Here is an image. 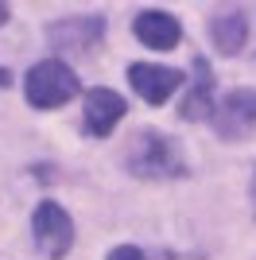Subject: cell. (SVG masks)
<instances>
[{
    "instance_id": "13",
    "label": "cell",
    "mask_w": 256,
    "mask_h": 260,
    "mask_svg": "<svg viewBox=\"0 0 256 260\" xmlns=\"http://www.w3.org/2000/svg\"><path fill=\"white\" fill-rule=\"evenodd\" d=\"M8 20V4H0V23Z\"/></svg>"
},
{
    "instance_id": "7",
    "label": "cell",
    "mask_w": 256,
    "mask_h": 260,
    "mask_svg": "<svg viewBox=\"0 0 256 260\" xmlns=\"http://www.w3.org/2000/svg\"><path fill=\"white\" fill-rule=\"evenodd\" d=\"M132 31H136V39L144 47H155V51H171V47L182 39V27L179 20L171 16V12H140L136 23H132Z\"/></svg>"
},
{
    "instance_id": "6",
    "label": "cell",
    "mask_w": 256,
    "mask_h": 260,
    "mask_svg": "<svg viewBox=\"0 0 256 260\" xmlns=\"http://www.w3.org/2000/svg\"><path fill=\"white\" fill-rule=\"evenodd\" d=\"M124 113H128V105L120 93H113V89H89V98H85V128L93 136H109L120 124Z\"/></svg>"
},
{
    "instance_id": "10",
    "label": "cell",
    "mask_w": 256,
    "mask_h": 260,
    "mask_svg": "<svg viewBox=\"0 0 256 260\" xmlns=\"http://www.w3.org/2000/svg\"><path fill=\"white\" fill-rule=\"evenodd\" d=\"M210 109H213L210 105V66H206V58H194V86H190V93L182 98L179 113L186 120H202Z\"/></svg>"
},
{
    "instance_id": "2",
    "label": "cell",
    "mask_w": 256,
    "mask_h": 260,
    "mask_svg": "<svg viewBox=\"0 0 256 260\" xmlns=\"http://www.w3.org/2000/svg\"><path fill=\"white\" fill-rule=\"evenodd\" d=\"M23 93L35 109H54L70 101L78 93V74L58 58H47V62H35L27 70V82H23Z\"/></svg>"
},
{
    "instance_id": "11",
    "label": "cell",
    "mask_w": 256,
    "mask_h": 260,
    "mask_svg": "<svg viewBox=\"0 0 256 260\" xmlns=\"http://www.w3.org/2000/svg\"><path fill=\"white\" fill-rule=\"evenodd\" d=\"M109 260H144V252H140V249H132V245H120V249H113V252H109Z\"/></svg>"
},
{
    "instance_id": "12",
    "label": "cell",
    "mask_w": 256,
    "mask_h": 260,
    "mask_svg": "<svg viewBox=\"0 0 256 260\" xmlns=\"http://www.w3.org/2000/svg\"><path fill=\"white\" fill-rule=\"evenodd\" d=\"M12 78H8V70H0V86H8Z\"/></svg>"
},
{
    "instance_id": "3",
    "label": "cell",
    "mask_w": 256,
    "mask_h": 260,
    "mask_svg": "<svg viewBox=\"0 0 256 260\" xmlns=\"http://www.w3.org/2000/svg\"><path fill=\"white\" fill-rule=\"evenodd\" d=\"M31 233L47 256H66L74 245V221L58 202H39V210L31 217Z\"/></svg>"
},
{
    "instance_id": "4",
    "label": "cell",
    "mask_w": 256,
    "mask_h": 260,
    "mask_svg": "<svg viewBox=\"0 0 256 260\" xmlns=\"http://www.w3.org/2000/svg\"><path fill=\"white\" fill-rule=\"evenodd\" d=\"M213 128L221 132L225 140L252 132L256 128V89H233L213 113Z\"/></svg>"
},
{
    "instance_id": "9",
    "label": "cell",
    "mask_w": 256,
    "mask_h": 260,
    "mask_svg": "<svg viewBox=\"0 0 256 260\" xmlns=\"http://www.w3.org/2000/svg\"><path fill=\"white\" fill-rule=\"evenodd\" d=\"M210 39H213V47H217L221 54H237L241 47H245V39H248V16L237 12V8L213 16L210 20Z\"/></svg>"
},
{
    "instance_id": "1",
    "label": "cell",
    "mask_w": 256,
    "mask_h": 260,
    "mask_svg": "<svg viewBox=\"0 0 256 260\" xmlns=\"http://www.w3.org/2000/svg\"><path fill=\"white\" fill-rule=\"evenodd\" d=\"M128 167H132V175H140V179H175V175L186 171L179 148H175L171 136H163V132H140V136H132Z\"/></svg>"
},
{
    "instance_id": "5",
    "label": "cell",
    "mask_w": 256,
    "mask_h": 260,
    "mask_svg": "<svg viewBox=\"0 0 256 260\" xmlns=\"http://www.w3.org/2000/svg\"><path fill=\"white\" fill-rule=\"evenodd\" d=\"M128 82L148 105H163V101L182 86V74L171 66H151V62H136L128 66Z\"/></svg>"
},
{
    "instance_id": "8",
    "label": "cell",
    "mask_w": 256,
    "mask_h": 260,
    "mask_svg": "<svg viewBox=\"0 0 256 260\" xmlns=\"http://www.w3.org/2000/svg\"><path fill=\"white\" fill-rule=\"evenodd\" d=\"M101 31H105V23L97 16H78V20H62L47 27L51 43L62 47V51H85V47H93L101 39Z\"/></svg>"
}]
</instances>
